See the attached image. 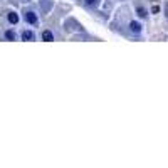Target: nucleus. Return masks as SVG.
<instances>
[{
  "label": "nucleus",
  "instance_id": "obj_1",
  "mask_svg": "<svg viewBox=\"0 0 168 168\" xmlns=\"http://www.w3.org/2000/svg\"><path fill=\"white\" fill-rule=\"evenodd\" d=\"M25 19H27V22H29V24H32V25H37V22H39V20H37V15H35L34 12H27L25 13Z\"/></svg>",
  "mask_w": 168,
  "mask_h": 168
},
{
  "label": "nucleus",
  "instance_id": "obj_2",
  "mask_svg": "<svg viewBox=\"0 0 168 168\" xmlns=\"http://www.w3.org/2000/svg\"><path fill=\"white\" fill-rule=\"evenodd\" d=\"M129 30L134 34H140L141 32V25L138 24V22H129Z\"/></svg>",
  "mask_w": 168,
  "mask_h": 168
},
{
  "label": "nucleus",
  "instance_id": "obj_3",
  "mask_svg": "<svg viewBox=\"0 0 168 168\" xmlns=\"http://www.w3.org/2000/svg\"><path fill=\"white\" fill-rule=\"evenodd\" d=\"M42 40H46V42H51V40H54V35L51 30H44L42 32Z\"/></svg>",
  "mask_w": 168,
  "mask_h": 168
},
{
  "label": "nucleus",
  "instance_id": "obj_4",
  "mask_svg": "<svg viewBox=\"0 0 168 168\" xmlns=\"http://www.w3.org/2000/svg\"><path fill=\"white\" fill-rule=\"evenodd\" d=\"M8 22H10V24H17V22H19V15L15 12H8Z\"/></svg>",
  "mask_w": 168,
  "mask_h": 168
},
{
  "label": "nucleus",
  "instance_id": "obj_5",
  "mask_svg": "<svg viewBox=\"0 0 168 168\" xmlns=\"http://www.w3.org/2000/svg\"><path fill=\"white\" fill-rule=\"evenodd\" d=\"M22 39L24 40H34V34L30 30H24L22 32Z\"/></svg>",
  "mask_w": 168,
  "mask_h": 168
},
{
  "label": "nucleus",
  "instance_id": "obj_6",
  "mask_svg": "<svg viewBox=\"0 0 168 168\" xmlns=\"http://www.w3.org/2000/svg\"><path fill=\"white\" fill-rule=\"evenodd\" d=\"M5 37L8 40H15V34H13V30H7L5 32Z\"/></svg>",
  "mask_w": 168,
  "mask_h": 168
},
{
  "label": "nucleus",
  "instance_id": "obj_7",
  "mask_svg": "<svg viewBox=\"0 0 168 168\" xmlns=\"http://www.w3.org/2000/svg\"><path fill=\"white\" fill-rule=\"evenodd\" d=\"M136 12H138V15H140V17H143V19L146 17V12H145V8H141V7H138V8H136Z\"/></svg>",
  "mask_w": 168,
  "mask_h": 168
},
{
  "label": "nucleus",
  "instance_id": "obj_8",
  "mask_svg": "<svg viewBox=\"0 0 168 168\" xmlns=\"http://www.w3.org/2000/svg\"><path fill=\"white\" fill-rule=\"evenodd\" d=\"M86 5H89V7H96V5H98V0H86Z\"/></svg>",
  "mask_w": 168,
  "mask_h": 168
},
{
  "label": "nucleus",
  "instance_id": "obj_9",
  "mask_svg": "<svg viewBox=\"0 0 168 168\" xmlns=\"http://www.w3.org/2000/svg\"><path fill=\"white\" fill-rule=\"evenodd\" d=\"M151 12H153V13H158V12H160V7H158V5H153Z\"/></svg>",
  "mask_w": 168,
  "mask_h": 168
},
{
  "label": "nucleus",
  "instance_id": "obj_10",
  "mask_svg": "<svg viewBox=\"0 0 168 168\" xmlns=\"http://www.w3.org/2000/svg\"><path fill=\"white\" fill-rule=\"evenodd\" d=\"M151 2H155V0H151Z\"/></svg>",
  "mask_w": 168,
  "mask_h": 168
}]
</instances>
